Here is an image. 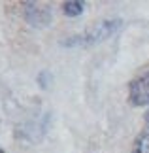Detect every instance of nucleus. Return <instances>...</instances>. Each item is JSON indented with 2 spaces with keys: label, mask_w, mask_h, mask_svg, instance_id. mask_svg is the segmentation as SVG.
<instances>
[{
  "label": "nucleus",
  "mask_w": 149,
  "mask_h": 153,
  "mask_svg": "<svg viewBox=\"0 0 149 153\" xmlns=\"http://www.w3.org/2000/svg\"><path fill=\"white\" fill-rule=\"evenodd\" d=\"M62 11H64V15H68V17L81 15L83 13V2H77V0H66V2L62 4Z\"/></svg>",
  "instance_id": "obj_4"
},
{
  "label": "nucleus",
  "mask_w": 149,
  "mask_h": 153,
  "mask_svg": "<svg viewBox=\"0 0 149 153\" xmlns=\"http://www.w3.org/2000/svg\"><path fill=\"white\" fill-rule=\"evenodd\" d=\"M119 28H121V21L119 19L100 21L91 28V30L81 34V36L68 38L66 42H64V45H94V44H100V42H104V40H108L110 36H113Z\"/></svg>",
  "instance_id": "obj_1"
},
{
  "label": "nucleus",
  "mask_w": 149,
  "mask_h": 153,
  "mask_svg": "<svg viewBox=\"0 0 149 153\" xmlns=\"http://www.w3.org/2000/svg\"><path fill=\"white\" fill-rule=\"evenodd\" d=\"M25 17H27V21L30 23V25L34 27H47L49 25V21H51V13H49V10H44V8H36L34 4H28L27 6V10H25Z\"/></svg>",
  "instance_id": "obj_3"
},
{
  "label": "nucleus",
  "mask_w": 149,
  "mask_h": 153,
  "mask_svg": "<svg viewBox=\"0 0 149 153\" xmlns=\"http://www.w3.org/2000/svg\"><path fill=\"white\" fill-rule=\"evenodd\" d=\"M128 100L132 106H147L149 104V72L138 76L128 85Z\"/></svg>",
  "instance_id": "obj_2"
},
{
  "label": "nucleus",
  "mask_w": 149,
  "mask_h": 153,
  "mask_svg": "<svg viewBox=\"0 0 149 153\" xmlns=\"http://www.w3.org/2000/svg\"><path fill=\"white\" fill-rule=\"evenodd\" d=\"M0 153H6V151H4V149H0Z\"/></svg>",
  "instance_id": "obj_6"
},
{
  "label": "nucleus",
  "mask_w": 149,
  "mask_h": 153,
  "mask_svg": "<svg viewBox=\"0 0 149 153\" xmlns=\"http://www.w3.org/2000/svg\"><path fill=\"white\" fill-rule=\"evenodd\" d=\"M132 153H149V128L144 131L138 138H136Z\"/></svg>",
  "instance_id": "obj_5"
}]
</instances>
